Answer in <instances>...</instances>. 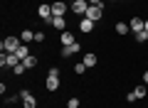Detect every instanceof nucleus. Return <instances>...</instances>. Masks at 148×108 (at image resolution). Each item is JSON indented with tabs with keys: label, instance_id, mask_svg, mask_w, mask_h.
<instances>
[{
	"label": "nucleus",
	"instance_id": "1",
	"mask_svg": "<svg viewBox=\"0 0 148 108\" xmlns=\"http://www.w3.org/2000/svg\"><path fill=\"white\" fill-rule=\"evenodd\" d=\"M20 44H22V39H20V37H5L0 47H3V52H8V54H15Z\"/></svg>",
	"mask_w": 148,
	"mask_h": 108
},
{
	"label": "nucleus",
	"instance_id": "2",
	"mask_svg": "<svg viewBox=\"0 0 148 108\" xmlns=\"http://www.w3.org/2000/svg\"><path fill=\"white\" fill-rule=\"evenodd\" d=\"M17 64H20V57H17V54H3V57H0V67L3 69H15Z\"/></svg>",
	"mask_w": 148,
	"mask_h": 108
},
{
	"label": "nucleus",
	"instance_id": "3",
	"mask_svg": "<svg viewBox=\"0 0 148 108\" xmlns=\"http://www.w3.org/2000/svg\"><path fill=\"white\" fill-rule=\"evenodd\" d=\"M84 17H89L91 22H99L104 17V5H89V10H86Z\"/></svg>",
	"mask_w": 148,
	"mask_h": 108
},
{
	"label": "nucleus",
	"instance_id": "4",
	"mask_svg": "<svg viewBox=\"0 0 148 108\" xmlns=\"http://www.w3.org/2000/svg\"><path fill=\"white\" fill-rule=\"evenodd\" d=\"M37 15L42 17L45 22H49V25H52V20H54V15H52V5H47V3L37 7Z\"/></svg>",
	"mask_w": 148,
	"mask_h": 108
},
{
	"label": "nucleus",
	"instance_id": "5",
	"mask_svg": "<svg viewBox=\"0 0 148 108\" xmlns=\"http://www.w3.org/2000/svg\"><path fill=\"white\" fill-rule=\"evenodd\" d=\"M69 7H72V12H77V15H86V10H89V0H74Z\"/></svg>",
	"mask_w": 148,
	"mask_h": 108
},
{
	"label": "nucleus",
	"instance_id": "6",
	"mask_svg": "<svg viewBox=\"0 0 148 108\" xmlns=\"http://www.w3.org/2000/svg\"><path fill=\"white\" fill-rule=\"evenodd\" d=\"M20 101H22L25 108H37V98L32 96L30 91H20Z\"/></svg>",
	"mask_w": 148,
	"mask_h": 108
},
{
	"label": "nucleus",
	"instance_id": "7",
	"mask_svg": "<svg viewBox=\"0 0 148 108\" xmlns=\"http://www.w3.org/2000/svg\"><path fill=\"white\" fill-rule=\"evenodd\" d=\"M128 27H131L133 32H143V30H146V20L136 15V17H131V22H128Z\"/></svg>",
	"mask_w": 148,
	"mask_h": 108
},
{
	"label": "nucleus",
	"instance_id": "8",
	"mask_svg": "<svg viewBox=\"0 0 148 108\" xmlns=\"http://www.w3.org/2000/svg\"><path fill=\"white\" fill-rule=\"evenodd\" d=\"M64 12H67V3H62V0L52 3V15L54 17H64Z\"/></svg>",
	"mask_w": 148,
	"mask_h": 108
},
{
	"label": "nucleus",
	"instance_id": "9",
	"mask_svg": "<svg viewBox=\"0 0 148 108\" xmlns=\"http://www.w3.org/2000/svg\"><path fill=\"white\" fill-rule=\"evenodd\" d=\"M45 88H47V91H57V88H59V76L47 74V79H45Z\"/></svg>",
	"mask_w": 148,
	"mask_h": 108
},
{
	"label": "nucleus",
	"instance_id": "10",
	"mask_svg": "<svg viewBox=\"0 0 148 108\" xmlns=\"http://www.w3.org/2000/svg\"><path fill=\"white\" fill-rule=\"evenodd\" d=\"M82 47H79V42H74V44H67V47H62V57L67 59V57H72V54H77Z\"/></svg>",
	"mask_w": 148,
	"mask_h": 108
},
{
	"label": "nucleus",
	"instance_id": "11",
	"mask_svg": "<svg viewBox=\"0 0 148 108\" xmlns=\"http://www.w3.org/2000/svg\"><path fill=\"white\" fill-rule=\"evenodd\" d=\"M79 30L84 32V35H89V32H94V22H91L89 17H82L79 20Z\"/></svg>",
	"mask_w": 148,
	"mask_h": 108
},
{
	"label": "nucleus",
	"instance_id": "12",
	"mask_svg": "<svg viewBox=\"0 0 148 108\" xmlns=\"http://www.w3.org/2000/svg\"><path fill=\"white\" fill-rule=\"evenodd\" d=\"M59 39H62V47H67V44H74V42H77V39H74V35H72V32H67V30H64L62 35H59Z\"/></svg>",
	"mask_w": 148,
	"mask_h": 108
},
{
	"label": "nucleus",
	"instance_id": "13",
	"mask_svg": "<svg viewBox=\"0 0 148 108\" xmlns=\"http://www.w3.org/2000/svg\"><path fill=\"white\" fill-rule=\"evenodd\" d=\"M15 54H17V57H20V62H22V59H27V57H30L32 52L27 49V44H20V47H17V52H15Z\"/></svg>",
	"mask_w": 148,
	"mask_h": 108
},
{
	"label": "nucleus",
	"instance_id": "14",
	"mask_svg": "<svg viewBox=\"0 0 148 108\" xmlns=\"http://www.w3.org/2000/svg\"><path fill=\"white\" fill-rule=\"evenodd\" d=\"M52 27H54V30H62V32H64L67 20H64V17H54V20H52Z\"/></svg>",
	"mask_w": 148,
	"mask_h": 108
},
{
	"label": "nucleus",
	"instance_id": "15",
	"mask_svg": "<svg viewBox=\"0 0 148 108\" xmlns=\"http://www.w3.org/2000/svg\"><path fill=\"white\" fill-rule=\"evenodd\" d=\"M20 39H22V44H27V42H35V32H32V30H25V32L20 35Z\"/></svg>",
	"mask_w": 148,
	"mask_h": 108
},
{
	"label": "nucleus",
	"instance_id": "16",
	"mask_svg": "<svg viewBox=\"0 0 148 108\" xmlns=\"http://www.w3.org/2000/svg\"><path fill=\"white\" fill-rule=\"evenodd\" d=\"M22 64H25V69H35L37 67V57H35V54H30L27 59H22Z\"/></svg>",
	"mask_w": 148,
	"mask_h": 108
},
{
	"label": "nucleus",
	"instance_id": "17",
	"mask_svg": "<svg viewBox=\"0 0 148 108\" xmlns=\"http://www.w3.org/2000/svg\"><path fill=\"white\" fill-rule=\"evenodd\" d=\"M84 64H86V69L96 67V54H84Z\"/></svg>",
	"mask_w": 148,
	"mask_h": 108
},
{
	"label": "nucleus",
	"instance_id": "18",
	"mask_svg": "<svg viewBox=\"0 0 148 108\" xmlns=\"http://www.w3.org/2000/svg\"><path fill=\"white\" fill-rule=\"evenodd\" d=\"M146 93H148L146 86H136V88H133V96H136V101H138V98H146Z\"/></svg>",
	"mask_w": 148,
	"mask_h": 108
},
{
	"label": "nucleus",
	"instance_id": "19",
	"mask_svg": "<svg viewBox=\"0 0 148 108\" xmlns=\"http://www.w3.org/2000/svg\"><path fill=\"white\" fill-rule=\"evenodd\" d=\"M128 30H131V27H128V22H116V32H119V35H126Z\"/></svg>",
	"mask_w": 148,
	"mask_h": 108
},
{
	"label": "nucleus",
	"instance_id": "20",
	"mask_svg": "<svg viewBox=\"0 0 148 108\" xmlns=\"http://www.w3.org/2000/svg\"><path fill=\"white\" fill-rule=\"evenodd\" d=\"M136 42H141V44H143V42H148V32H146V30H143V32H136Z\"/></svg>",
	"mask_w": 148,
	"mask_h": 108
},
{
	"label": "nucleus",
	"instance_id": "21",
	"mask_svg": "<svg viewBox=\"0 0 148 108\" xmlns=\"http://www.w3.org/2000/svg\"><path fill=\"white\" fill-rule=\"evenodd\" d=\"M35 42L37 44H45V32H35Z\"/></svg>",
	"mask_w": 148,
	"mask_h": 108
},
{
	"label": "nucleus",
	"instance_id": "22",
	"mask_svg": "<svg viewBox=\"0 0 148 108\" xmlns=\"http://www.w3.org/2000/svg\"><path fill=\"white\" fill-rule=\"evenodd\" d=\"M67 108H79V98H69V101H67Z\"/></svg>",
	"mask_w": 148,
	"mask_h": 108
},
{
	"label": "nucleus",
	"instance_id": "23",
	"mask_svg": "<svg viewBox=\"0 0 148 108\" xmlns=\"http://www.w3.org/2000/svg\"><path fill=\"white\" fill-rule=\"evenodd\" d=\"M86 71V64L82 62V64H77V67H74V74H84Z\"/></svg>",
	"mask_w": 148,
	"mask_h": 108
},
{
	"label": "nucleus",
	"instance_id": "24",
	"mask_svg": "<svg viewBox=\"0 0 148 108\" xmlns=\"http://www.w3.org/2000/svg\"><path fill=\"white\" fill-rule=\"evenodd\" d=\"M12 71H15V74H17V76H20V74H25V64H22V62H20V64H17V67H15V69H12Z\"/></svg>",
	"mask_w": 148,
	"mask_h": 108
},
{
	"label": "nucleus",
	"instance_id": "25",
	"mask_svg": "<svg viewBox=\"0 0 148 108\" xmlns=\"http://www.w3.org/2000/svg\"><path fill=\"white\" fill-rule=\"evenodd\" d=\"M89 5H104V0H89Z\"/></svg>",
	"mask_w": 148,
	"mask_h": 108
},
{
	"label": "nucleus",
	"instance_id": "26",
	"mask_svg": "<svg viewBox=\"0 0 148 108\" xmlns=\"http://www.w3.org/2000/svg\"><path fill=\"white\" fill-rule=\"evenodd\" d=\"M143 81H146V84H148V71H143Z\"/></svg>",
	"mask_w": 148,
	"mask_h": 108
},
{
	"label": "nucleus",
	"instance_id": "27",
	"mask_svg": "<svg viewBox=\"0 0 148 108\" xmlns=\"http://www.w3.org/2000/svg\"><path fill=\"white\" fill-rule=\"evenodd\" d=\"M146 32H148V20H146Z\"/></svg>",
	"mask_w": 148,
	"mask_h": 108
},
{
	"label": "nucleus",
	"instance_id": "28",
	"mask_svg": "<svg viewBox=\"0 0 148 108\" xmlns=\"http://www.w3.org/2000/svg\"><path fill=\"white\" fill-rule=\"evenodd\" d=\"M114 3H116V0H114Z\"/></svg>",
	"mask_w": 148,
	"mask_h": 108
}]
</instances>
